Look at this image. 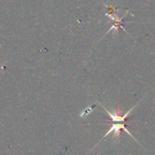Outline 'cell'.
<instances>
[{
    "instance_id": "cell-1",
    "label": "cell",
    "mask_w": 155,
    "mask_h": 155,
    "mask_svg": "<svg viewBox=\"0 0 155 155\" xmlns=\"http://www.w3.org/2000/svg\"><path fill=\"white\" fill-rule=\"evenodd\" d=\"M95 105H93V106H89V107H87L86 109H83V110L81 112H80V117H84V116H86V115H88L89 114H90V112H92V109H94V107H95Z\"/></svg>"
}]
</instances>
